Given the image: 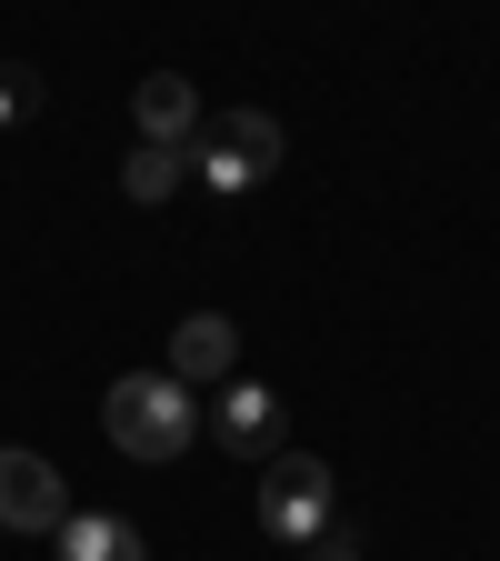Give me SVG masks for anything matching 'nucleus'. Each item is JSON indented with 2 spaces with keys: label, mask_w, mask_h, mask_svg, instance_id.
Here are the masks:
<instances>
[{
  "label": "nucleus",
  "mask_w": 500,
  "mask_h": 561,
  "mask_svg": "<svg viewBox=\"0 0 500 561\" xmlns=\"http://www.w3.org/2000/svg\"><path fill=\"white\" fill-rule=\"evenodd\" d=\"M101 432L130 451V461H181L200 442V391L171 381V371H120L111 401H101Z\"/></svg>",
  "instance_id": "nucleus-1"
},
{
  "label": "nucleus",
  "mask_w": 500,
  "mask_h": 561,
  "mask_svg": "<svg viewBox=\"0 0 500 561\" xmlns=\"http://www.w3.org/2000/svg\"><path fill=\"white\" fill-rule=\"evenodd\" d=\"M21 121H40V70L0 60V130H21Z\"/></svg>",
  "instance_id": "nucleus-10"
},
{
  "label": "nucleus",
  "mask_w": 500,
  "mask_h": 561,
  "mask_svg": "<svg viewBox=\"0 0 500 561\" xmlns=\"http://www.w3.org/2000/svg\"><path fill=\"white\" fill-rule=\"evenodd\" d=\"M330 522H340L330 461H311V451H270V471H260V531H270L280 551H311Z\"/></svg>",
  "instance_id": "nucleus-3"
},
{
  "label": "nucleus",
  "mask_w": 500,
  "mask_h": 561,
  "mask_svg": "<svg viewBox=\"0 0 500 561\" xmlns=\"http://www.w3.org/2000/svg\"><path fill=\"white\" fill-rule=\"evenodd\" d=\"M120 191H130V201H171V191H190V151H171V140H140V151L120 161Z\"/></svg>",
  "instance_id": "nucleus-9"
},
{
  "label": "nucleus",
  "mask_w": 500,
  "mask_h": 561,
  "mask_svg": "<svg viewBox=\"0 0 500 561\" xmlns=\"http://www.w3.org/2000/svg\"><path fill=\"white\" fill-rule=\"evenodd\" d=\"M311 561H361V531H340V522H330V531L311 541Z\"/></svg>",
  "instance_id": "nucleus-11"
},
{
  "label": "nucleus",
  "mask_w": 500,
  "mask_h": 561,
  "mask_svg": "<svg viewBox=\"0 0 500 561\" xmlns=\"http://www.w3.org/2000/svg\"><path fill=\"white\" fill-rule=\"evenodd\" d=\"M70 522V491L40 451H0V531H60Z\"/></svg>",
  "instance_id": "nucleus-5"
},
{
  "label": "nucleus",
  "mask_w": 500,
  "mask_h": 561,
  "mask_svg": "<svg viewBox=\"0 0 500 561\" xmlns=\"http://www.w3.org/2000/svg\"><path fill=\"white\" fill-rule=\"evenodd\" d=\"M280 171V121L270 111H210L190 130V181L200 191H260Z\"/></svg>",
  "instance_id": "nucleus-2"
},
{
  "label": "nucleus",
  "mask_w": 500,
  "mask_h": 561,
  "mask_svg": "<svg viewBox=\"0 0 500 561\" xmlns=\"http://www.w3.org/2000/svg\"><path fill=\"white\" fill-rule=\"evenodd\" d=\"M171 381H190V391H221L231 371H241V321H221V311H190L181 331H171V362H161Z\"/></svg>",
  "instance_id": "nucleus-6"
},
{
  "label": "nucleus",
  "mask_w": 500,
  "mask_h": 561,
  "mask_svg": "<svg viewBox=\"0 0 500 561\" xmlns=\"http://www.w3.org/2000/svg\"><path fill=\"white\" fill-rule=\"evenodd\" d=\"M200 432L221 442L231 461H270V451H280V432H291V401H280L270 381H241V371H231L221 391L200 401Z\"/></svg>",
  "instance_id": "nucleus-4"
},
{
  "label": "nucleus",
  "mask_w": 500,
  "mask_h": 561,
  "mask_svg": "<svg viewBox=\"0 0 500 561\" xmlns=\"http://www.w3.org/2000/svg\"><path fill=\"white\" fill-rule=\"evenodd\" d=\"M50 541H60V561H151L140 522H120V512H70Z\"/></svg>",
  "instance_id": "nucleus-8"
},
{
  "label": "nucleus",
  "mask_w": 500,
  "mask_h": 561,
  "mask_svg": "<svg viewBox=\"0 0 500 561\" xmlns=\"http://www.w3.org/2000/svg\"><path fill=\"white\" fill-rule=\"evenodd\" d=\"M130 121H140V140H171V151H190V130H200L210 111H200V91L181 81V70H151V81L130 91Z\"/></svg>",
  "instance_id": "nucleus-7"
}]
</instances>
